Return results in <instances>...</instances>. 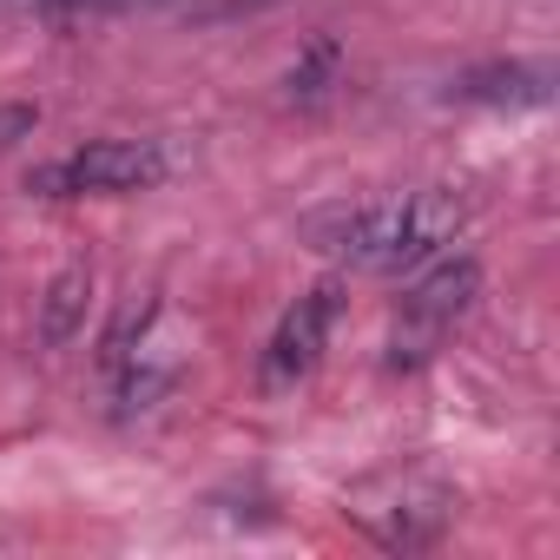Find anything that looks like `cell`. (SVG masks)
I'll list each match as a JSON object with an SVG mask.
<instances>
[{"instance_id": "cell-1", "label": "cell", "mask_w": 560, "mask_h": 560, "mask_svg": "<svg viewBox=\"0 0 560 560\" xmlns=\"http://www.w3.org/2000/svg\"><path fill=\"white\" fill-rule=\"evenodd\" d=\"M468 224V205L442 185L422 191H383V198H337L304 211V244L343 270L363 277H409L422 264H435Z\"/></svg>"}, {"instance_id": "cell-2", "label": "cell", "mask_w": 560, "mask_h": 560, "mask_svg": "<svg viewBox=\"0 0 560 560\" xmlns=\"http://www.w3.org/2000/svg\"><path fill=\"white\" fill-rule=\"evenodd\" d=\"M409 277L416 284L402 291V304L389 317V370L396 376L429 370L448 350V337L462 330V317L475 311V298H481V264L475 257H448L442 250L435 264H422Z\"/></svg>"}, {"instance_id": "cell-3", "label": "cell", "mask_w": 560, "mask_h": 560, "mask_svg": "<svg viewBox=\"0 0 560 560\" xmlns=\"http://www.w3.org/2000/svg\"><path fill=\"white\" fill-rule=\"evenodd\" d=\"M376 547L389 553H422L448 534L455 521V488L429 468H396V475H376L363 488H350V508H343Z\"/></svg>"}, {"instance_id": "cell-4", "label": "cell", "mask_w": 560, "mask_h": 560, "mask_svg": "<svg viewBox=\"0 0 560 560\" xmlns=\"http://www.w3.org/2000/svg\"><path fill=\"white\" fill-rule=\"evenodd\" d=\"M165 178H172L165 139H93V145L40 165L27 178V191H40V198H126V191H152Z\"/></svg>"}, {"instance_id": "cell-5", "label": "cell", "mask_w": 560, "mask_h": 560, "mask_svg": "<svg viewBox=\"0 0 560 560\" xmlns=\"http://www.w3.org/2000/svg\"><path fill=\"white\" fill-rule=\"evenodd\" d=\"M337 311H343V284H311L284 317H277V330L264 343V363H257V389L270 402L317 376V363L330 350V330H337Z\"/></svg>"}, {"instance_id": "cell-6", "label": "cell", "mask_w": 560, "mask_h": 560, "mask_svg": "<svg viewBox=\"0 0 560 560\" xmlns=\"http://www.w3.org/2000/svg\"><path fill=\"white\" fill-rule=\"evenodd\" d=\"M455 106H547L553 100V67L547 60H494L462 80H448Z\"/></svg>"}, {"instance_id": "cell-7", "label": "cell", "mask_w": 560, "mask_h": 560, "mask_svg": "<svg viewBox=\"0 0 560 560\" xmlns=\"http://www.w3.org/2000/svg\"><path fill=\"white\" fill-rule=\"evenodd\" d=\"M86 298H93V264H67L54 284H47V298H40V343L47 350H67L80 337Z\"/></svg>"}, {"instance_id": "cell-8", "label": "cell", "mask_w": 560, "mask_h": 560, "mask_svg": "<svg viewBox=\"0 0 560 560\" xmlns=\"http://www.w3.org/2000/svg\"><path fill=\"white\" fill-rule=\"evenodd\" d=\"M337 67H343V54H337V40H317L298 67H291V100L298 106H317L324 93H330V80H337Z\"/></svg>"}, {"instance_id": "cell-9", "label": "cell", "mask_w": 560, "mask_h": 560, "mask_svg": "<svg viewBox=\"0 0 560 560\" xmlns=\"http://www.w3.org/2000/svg\"><path fill=\"white\" fill-rule=\"evenodd\" d=\"M34 119H40L34 106H0V152H8L14 139H27V132H34Z\"/></svg>"}]
</instances>
